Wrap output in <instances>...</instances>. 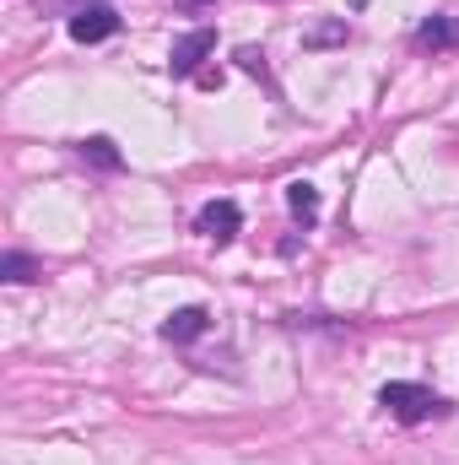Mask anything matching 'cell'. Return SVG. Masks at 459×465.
Masks as SVG:
<instances>
[{"label": "cell", "instance_id": "ba28073f", "mask_svg": "<svg viewBox=\"0 0 459 465\" xmlns=\"http://www.w3.org/2000/svg\"><path fill=\"white\" fill-rule=\"evenodd\" d=\"M287 206H292L303 223H314V217H319V195H314V184H303V179L287 184Z\"/></svg>", "mask_w": 459, "mask_h": 465}, {"label": "cell", "instance_id": "52a82bcc", "mask_svg": "<svg viewBox=\"0 0 459 465\" xmlns=\"http://www.w3.org/2000/svg\"><path fill=\"white\" fill-rule=\"evenodd\" d=\"M76 157H82V163H98V168H109V173L124 168V157L114 152V141H109V135H87V141H76Z\"/></svg>", "mask_w": 459, "mask_h": 465}, {"label": "cell", "instance_id": "30bf717a", "mask_svg": "<svg viewBox=\"0 0 459 465\" xmlns=\"http://www.w3.org/2000/svg\"><path fill=\"white\" fill-rule=\"evenodd\" d=\"M238 60H243V71H265V54L259 49H238Z\"/></svg>", "mask_w": 459, "mask_h": 465}, {"label": "cell", "instance_id": "3957f363", "mask_svg": "<svg viewBox=\"0 0 459 465\" xmlns=\"http://www.w3.org/2000/svg\"><path fill=\"white\" fill-rule=\"evenodd\" d=\"M119 33V11L114 5H76L71 11V38L76 44H103Z\"/></svg>", "mask_w": 459, "mask_h": 465}, {"label": "cell", "instance_id": "5b68a950", "mask_svg": "<svg viewBox=\"0 0 459 465\" xmlns=\"http://www.w3.org/2000/svg\"><path fill=\"white\" fill-rule=\"evenodd\" d=\"M211 331V314L206 309H173L168 320H162V341H173V347H190V341H200Z\"/></svg>", "mask_w": 459, "mask_h": 465}, {"label": "cell", "instance_id": "9c48e42d", "mask_svg": "<svg viewBox=\"0 0 459 465\" xmlns=\"http://www.w3.org/2000/svg\"><path fill=\"white\" fill-rule=\"evenodd\" d=\"M0 271H5V282H38V265H33L27 254H16V249L0 260Z\"/></svg>", "mask_w": 459, "mask_h": 465}, {"label": "cell", "instance_id": "6da1fadb", "mask_svg": "<svg viewBox=\"0 0 459 465\" xmlns=\"http://www.w3.org/2000/svg\"><path fill=\"white\" fill-rule=\"evenodd\" d=\"M378 406H384L395 422H405V428L433 422V417H444V411H449V401H444V395H433L427 384H400V379L378 390Z\"/></svg>", "mask_w": 459, "mask_h": 465}, {"label": "cell", "instance_id": "8fae6325", "mask_svg": "<svg viewBox=\"0 0 459 465\" xmlns=\"http://www.w3.org/2000/svg\"><path fill=\"white\" fill-rule=\"evenodd\" d=\"M173 5H184V11H206V5H217V0H173Z\"/></svg>", "mask_w": 459, "mask_h": 465}, {"label": "cell", "instance_id": "8992f818", "mask_svg": "<svg viewBox=\"0 0 459 465\" xmlns=\"http://www.w3.org/2000/svg\"><path fill=\"white\" fill-rule=\"evenodd\" d=\"M411 44H416L422 54H427V49H433V54H438V49H459V16H454V11L427 16V22L416 27V38H411Z\"/></svg>", "mask_w": 459, "mask_h": 465}, {"label": "cell", "instance_id": "7a4b0ae2", "mask_svg": "<svg viewBox=\"0 0 459 465\" xmlns=\"http://www.w3.org/2000/svg\"><path fill=\"white\" fill-rule=\"evenodd\" d=\"M217 49V33L211 27H195V33H184V38H173V49H168V71L173 76H200V60Z\"/></svg>", "mask_w": 459, "mask_h": 465}, {"label": "cell", "instance_id": "277c9868", "mask_svg": "<svg viewBox=\"0 0 459 465\" xmlns=\"http://www.w3.org/2000/svg\"><path fill=\"white\" fill-rule=\"evenodd\" d=\"M195 228L206 232L211 243H232V238H238V228H243V212H238V201H211V206H200Z\"/></svg>", "mask_w": 459, "mask_h": 465}]
</instances>
